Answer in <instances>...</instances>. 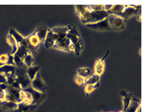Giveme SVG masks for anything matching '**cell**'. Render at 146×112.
Returning <instances> with one entry per match:
<instances>
[{"label": "cell", "mask_w": 146, "mask_h": 112, "mask_svg": "<svg viewBox=\"0 0 146 112\" xmlns=\"http://www.w3.org/2000/svg\"><path fill=\"white\" fill-rule=\"evenodd\" d=\"M48 31V28L45 25H41L39 27H37V29L35 30V34L37 37L38 38V39L40 40L41 42H45V38H46V36H47V33Z\"/></svg>", "instance_id": "cell-13"}, {"label": "cell", "mask_w": 146, "mask_h": 112, "mask_svg": "<svg viewBox=\"0 0 146 112\" xmlns=\"http://www.w3.org/2000/svg\"><path fill=\"white\" fill-rule=\"evenodd\" d=\"M93 74H94L93 70L89 68H80L78 69V76L82 77L84 80L92 76Z\"/></svg>", "instance_id": "cell-19"}, {"label": "cell", "mask_w": 146, "mask_h": 112, "mask_svg": "<svg viewBox=\"0 0 146 112\" xmlns=\"http://www.w3.org/2000/svg\"><path fill=\"white\" fill-rule=\"evenodd\" d=\"M141 105V100L135 99L134 98H132L131 103L127 107V108L126 109L125 112H136L137 107Z\"/></svg>", "instance_id": "cell-20"}, {"label": "cell", "mask_w": 146, "mask_h": 112, "mask_svg": "<svg viewBox=\"0 0 146 112\" xmlns=\"http://www.w3.org/2000/svg\"><path fill=\"white\" fill-rule=\"evenodd\" d=\"M29 53V51H28V49H27V43H25V44H22V45H20V46H18L17 47V52H16L13 55L16 56V57H18V58H20V59H23L24 58V56L27 55V54Z\"/></svg>", "instance_id": "cell-16"}, {"label": "cell", "mask_w": 146, "mask_h": 112, "mask_svg": "<svg viewBox=\"0 0 146 112\" xmlns=\"http://www.w3.org/2000/svg\"><path fill=\"white\" fill-rule=\"evenodd\" d=\"M35 61V59H34V57H33V55L31 54L28 53L27 55L24 56V58L23 59V62H24V65L26 66V67H31V66H32L33 62Z\"/></svg>", "instance_id": "cell-25"}, {"label": "cell", "mask_w": 146, "mask_h": 112, "mask_svg": "<svg viewBox=\"0 0 146 112\" xmlns=\"http://www.w3.org/2000/svg\"><path fill=\"white\" fill-rule=\"evenodd\" d=\"M125 5H114L111 8L110 11H108L110 15H116V16H120L123 11V9H125Z\"/></svg>", "instance_id": "cell-21"}, {"label": "cell", "mask_w": 146, "mask_h": 112, "mask_svg": "<svg viewBox=\"0 0 146 112\" xmlns=\"http://www.w3.org/2000/svg\"><path fill=\"white\" fill-rule=\"evenodd\" d=\"M15 75L17 76L16 81L19 83V85L21 86V90L30 87L31 81L29 80V78L27 76V67L25 65L16 69Z\"/></svg>", "instance_id": "cell-4"}, {"label": "cell", "mask_w": 146, "mask_h": 112, "mask_svg": "<svg viewBox=\"0 0 146 112\" xmlns=\"http://www.w3.org/2000/svg\"><path fill=\"white\" fill-rule=\"evenodd\" d=\"M40 70V66L39 65H35V66H31L27 69V75L29 80L32 81L35 78L36 75L38 73Z\"/></svg>", "instance_id": "cell-17"}, {"label": "cell", "mask_w": 146, "mask_h": 112, "mask_svg": "<svg viewBox=\"0 0 146 112\" xmlns=\"http://www.w3.org/2000/svg\"><path fill=\"white\" fill-rule=\"evenodd\" d=\"M107 19L112 30H121L125 28L126 20H124L121 16L116 15H109Z\"/></svg>", "instance_id": "cell-5"}, {"label": "cell", "mask_w": 146, "mask_h": 112, "mask_svg": "<svg viewBox=\"0 0 146 112\" xmlns=\"http://www.w3.org/2000/svg\"><path fill=\"white\" fill-rule=\"evenodd\" d=\"M135 6H126L125 9H123V11L119 16H121L124 20H126L128 18L137 14L138 10H139V7H141V6H137V7H135Z\"/></svg>", "instance_id": "cell-10"}, {"label": "cell", "mask_w": 146, "mask_h": 112, "mask_svg": "<svg viewBox=\"0 0 146 112\" xmlns=\"http://www.w3.org/2000/svg\"><path fill=\"white\" fill-rule=\"evenodd\" d=\"M27 49L30 54H35L36 53L39 48V45H40V40L37 37L35 33L31 34V35L27 37Z\"/></svg>", "instance_id": "cell-6"}, {"label": "cell", "mask_w": 146, "mask_h": 112, "mask_svg": "<svg viewBox=\"0 0 146 112\" xmlns=\"http://www.w3.org/2000/svg\"><path fill=\"white\" fill-rule=\"evenodd\" d=\"M76 13L81 22L84 24H96L99 21L103 20L109 16V13L106 11H92L90 10L88 6L78 5L75 6Z\"/></svg>", "instance_id": "cell-1"}, {"label": "cell", "mask_w": 146, "mask_h": 112, "mask_svg": "<svg viewBox=\"0 0 146 112\" xmlns=\"http://www.w3.org/2000/svg\"><path fill=\"white\" fill-rule=\"evenodd\" d=\"M31 86L35 90H36V91H38L40 93H43V94H45L46 90H47V86L45 84L44 81L42 80V76H41V75L39 73L37 74L35 78L31 81Z\"/></svg>", "instance_id": "cell-8"}, {"label": "cell", "mask_w": 146, "mask_h": 112, "mask_svg": "<svg viewBox=\"0 0 146 112\" xmlns=\"http://www.w3.org/2000/svg\"><path fill=\"white\" fill-rule=\"evenodd\" d=\"M0 106L2 107L3 109L15 111L17 108L18 103L16 102H12V101L3 100V101H0Z\"/></svg>", "instance_id": "cell-18"}, {"label": "cell", "mask_w": 146, "mask_h": 112, "mask_svg": "<svg viewBox=\"0 0 146 112\" xmlns=\"http://www.w3.org/2000/svg\"><path fill=\"white\" fill-rule=\"evenodd\" d=\"M120 94V96L123 98V111H125L126 109L127 108V107L129 106V104L131 103L132 98H134L133 95L128 93V92L125 91V90H121L119 92Z\"/></svg>", "instance_id": "cell-14"}, {"label": "cell", "mask_w": 146, "mask_h": 112, "mask_svg": "<svg viewBox=\"0 0 146 112\" xmlns=\"http://www.w3.org/2000/svg\"><path fill=\"white\" fill-rule=\"evenodd\" d=\"M6 77V80H7V85L10 86L12 85L13 83H14L17 80V76L15 73H7L5 75Z\"/></svg>", "instance_id": "cell-27"}, {"label": "cell", "mask_w": 146, "mask_h": 112, "mask_svg": "<svg viewBox=\"0 0 146 112\" xmlns=\"http://www.w3.org/2000/svg\"><path fill=\"white\" fill-rule=\"evenodd\" d=\"M57 35L56 40L54 43L53 48L63 51H74L73 46L68 38H66V34L68 30L67 27H58L52 28Z\"/></svg>", "instance_id": "cell-2"}, {"label": "cell", "mask_w": 146, "mask_h": 112, "mask_svg": "<svg viewBox=\"0 0 146 112\" xmlns=\"http://www.w3.org/2000/svg\"><path fill=\"white\" fill-rule=\"evenodd\" d=\"M109 54V51H108L106 55L102 58V59H97V61L95 63V65H94V70H93V72L96 75H98V76H102L105 71V68H106V65H105L104 59H106V57L107 56V55Z\"/></svg>", "instance_id": "cell-11"}, {"label": "cell", "mask_w": 146, "mask_h": 112, "mask_svg": "<svg viewBox=\"0 0 146 112\" xmlns=\"http://www.w3.org/2000/svg\"><path fill=\"white\" fill-rule=\"evenodd\" d=\"M17 67L13 65H4L2 67H0V73L7 74V73H15V71Z\"/></svg>", "instance_id": "cell-24"}, {"label": "cell", "mask_w": 146, "mask_h": 112, "mask_svg": "<svg viewBox=\"0 0 146 112\" xmlns=\"http://www.w3.org/2000/svg\"><path fill=\"white\" fill-rule=\"evenodd\" d=\"M86 27H89L91 29L96 30H100V31L112 30L110 24H109V21H108L107 18L104 19L103 20L99 21L98 23H96V24H86Z\"/></svg>", "instance_id": "cell-9"}, {"label": "cell", "mask_w": 146, "mask_h": 112, "mask_svg": "<svg viewBox=\"0 0 146 112\" xmlns=\"http://www.w3.org/2000/svg\"><path fill=\"white\" fill-rule=\"evenodd\" d=\"M38 105L35 104H27L24 102L18 103L17 108L13 111L14 112H32L36 109Z\"/></svg>", "instance_id": "cell-12"}, {"label": "cell", "mask_w": 146, "mask_h": 112, "mask_svg": "<svg viewBox=\"0 0 146 112\" xmlns=\"http://www.w3.org/2000/svg\"><path fill=\"white\" fill-rule=\"evenodd\" d=\"M74 82L77 85L80 86H84V83H85V80L82 78L81 76H76L74 78Z\"/></svg>", "instance_id": "cell-29"}, {"label": "cell", "mask_w": 146, "mask_h": 112, "mask_svg": "<svg viewBox=\"0 0 146 112\" xmlns=\"http://www.w3.org/2000/svg\"><path fill=\"white\" fill-rule=\"evenodd\" d=\"M88 8L92 11H105L104 5H91L88 6Z\"/></svg>", "instance_id": "cell-28"}, {"label": "cell", "mask_w": 146, "mask_h": 112, "mask_svg": "<svg viewBox=\"0 0 146 112\" xmlns=\"http://www.w3.org/2000/svg\"><path fill=\"white\" fill-rule=\"evenodd\" d=\"M99 80L100 76L96 74H93L92 76L88 77V79L85 80V83L84 85H96L99 83Z\"/></svg>", "instance_id": "cell-23"}, {"label": "cell", "mask_w": 146, "mask_h": 112, "mask_svg": "<svg viewBox=\"0 0 146 112\" xmlns=\"http://www.w3.org/2000/svg\"><path fill=\"white\" fill-rule=\"evenodd\" d=\"M6 42H7V43H8V44L11 46V47H12V51L9 53V55H13L17 52V42H16L14 38H13L9 34V35L6 37Z\"/></svg>", "instance_id": "cell-22"}, {"label": "cell", "mask_w": 146, "mask_h": 112, "mask_svg": "<svg viewBox=\"0 0 146 112\" xmlns=\"http://www.w3.org/2000/svg\"><path fill=\"white\" fill-rule=\"evenodd\" d=\"M67 27L68 30L66 34V38H68L71 43L75 55L79 56L84 49V44L78 27L74 24H70L67 26Z\"/></svg>", "instance_id": "cell-3"}, {"label": "cell", "mask_w": 146, "mask_h": 112, "mask_svg": "<svg viewBox=\"0 0 146 112\" xmlns=\"http://www.w3.org/2000/svg\"><path fill=\"white\" fill-rule=\"evenodd\" d=\"M9 34L14 38V40L17 42V47L20 46V45H22V44L27 43V39L24 38L21 34H20L16 30L11 28L10 30H9Z\"/></svg>", "instance_id": "cell-15"}, {"label": "cell", "mask_w": 146, "mask_h": 112, "mask_svg": "<svg viewBox=\"0 0 146 112\" xmlns=\"http://www.w3.org/2000/svg\"><path fill=\"white\" fill-rule=\"evenodd\" d=\"M8 57H9V55H7V54L1 55H0V62H2L4 65H6L7 61H8Z\"/></svg>", "instance_id": "cell-30"}, {"label": "cell", "mask_w": 146, "mask_h": 112, "mask_svg": "<svg viewBox=\"0 0 146 112\" xmlns=\"http://www.w3.org/2000/svg\"><path fill=\"white\" fill-rule=\"evenodd\" d=\"M0 91H2V90H0Z\"/></svg>", "instance_id": "cell-35"}, {"label": "cell", "mask_w": 146, "mask_h": 112, "mask_svg": "<svg viewBox=\"0 0 146 112\" xmlns=\"http://www.w3.org/2000/svg\"><path fill=\"white\" fill-rule=\"evenodd\" d=\"M23 90L29 93L32 99V104H35V105H39L40 103H42V101L44 100L45 98V94L43 93H40L38 91H36L34 89L30 86L27 89H24Z\"/></svg>", "instance_id": "cell-7"}, {"label": "cell", "mask_w": 146, "mask_h": 112, "mask_svg": "<svg viewBox=\"0 0 146 112\" xmlns=\"http://www.w3.org/2000/svg\"><path fill=\"white\" fill-rule=\"evenodd\" d=\"M98 86H99V83L96 85H84V92L87 96H88V94H92L96 88H98Z\"/></svg>", "instance_id": "cell-26"}, {"label": "cell", "mask_w": 146, "mask_h": 112, "mask_svg": "<svg viewBox=\"0 0 146 112\" xmlns=\"http://www.w3.org/2000/svg\"><path fill=\"white\" fill-rule=\"evenodd\" d=\"M4 65V64H3L2 62H0V67H2V66H3Z\"/></svg>", "instance_id": "cell-34"}, {"label": "cell", "mask_w": 146, "mask_h": 112, "mask_svg": "<svg viewBox=\"0 0 146 112\" xmlns=\"http://www.w3.org/2000/svg\"><path fill=\"white\" fill-rule=\"evenodd\" d=\"M8 88V85L5 83H0V90L2 91H6V89Z\"/></svg>", "instance_id": "cell-33"}, {"label": "cell", "mask_w": 146, "mask_h": 112, "mask_svg": "<svg viewBox=\"0 0 146 112\" xmlns=\"http://www.w3.org/2000/svg\"><path fill=\"white\" fill-rule=\"evenodd\" d=\"M0 83L7 84V80H6V77L5 76V74L0 73Z\"/></svg>", "instance_id": "cell-32"}, {"label": "cell", "mask_w": 146, "mask_h": 112, "mask_svg": "<svg viewBox=\"0 0 146 112\" xmlns=\"http://www.w3.org/2000/svg\"><path fill=\"white\" fill-rule=\"evenodd\" d=\"M9 55V57H8V61H7V63H6V65H13V66H15L14 65V61H13V55Z\"/></svg>", "instance_id": "cell-31"}]
</instances>
